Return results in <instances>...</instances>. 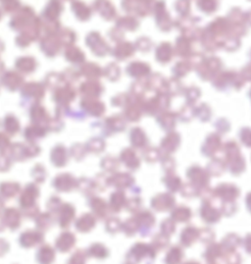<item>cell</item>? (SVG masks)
I'll return each instance as SVG.
<instances>
[{
	"instance_id": "cell-3",
	"label": "cell",
	"mask_w": 251,
	"mask_h": 264,
	"mask_svg": "<svg viewBox=\"0 0 251 264\" xmlns=\"http://www.w3.org/2000/svg\"><path fill=\"white\" fill-rule=\"evenodd\" d=\"M93 6L106 20H113L116 16V9L109 0H95Z\"/></svg>"
},
{
	"instance_id": "cell-2",
	"label": "cell",
	"mask_w": 251,
	"mask_h": 264,
	"mask_svg": "<svg viewBox=\"0 0 251 264\" xmlns=\"http://www.w3.org/2000/svg\"><path fill=\"white\" fill-rule=\"evenodd\" d=\"M62 44L60 38L55 37V35H49L45 37L40 43L41 50L45 53V55L49 57H53L57 55L60 51V45Z\"/></svg>"
},
{
	"instance_id": "cell-9",
	"label": "cell",
	"mask_w": 251,
	"mask_h": 264,
	"mask_svg": "<svg viewBox=\"0 0 251 264\" xmlns=\"http://www.w3.org/2000/svg\"><path fill=\"white\" fill-rule=\"evenodd\" d=\"M135 52V48L130 42H121L113 50V56L119 60H124L132 56Z\"/></svg>"
},
{
	"instance_id": "cell-10",
	"label": "cell",
	"mask_w": 251,
	"mask_h": 264,
	"mask_svg": "<svg viewBox=\"0 0 251 264\" xmlns=\"http://www.w3.org/2000/svg\"><path fill=\"white\" fill-rule=\"evenodd\" d=\"M16 68L24 73H32L36 68V60L31 56L21 57L16 62Z\"/></svg>"
},
{
	"instance_id": "cell-21",
	"label": "cell",
	"mask_w": 251,
	"mask_h": 264,
	"mask_svg": "<svg viewBox=\"0 0 251 264\" xmlns=\"http://www.w3.org/2000/svg\"><path fill=\"white\" fill-rule=\"evenodd\" d=\"M0 19H1V12H0Z\"/></svg>"
},
{
	"instance_id": "cell-18",
	"label": "cell",
	"mask_w": 251,
	"mask_h": 264,
	"mask_svg": "<svg viewBox=\"0 0 251 264\" xmlns=\"http://www.w3.org/2000/svg\"><path fill=\"white\" fill-rule=\"evenodd\" d=\"M1 3L4 11L7 13L17 10L20 6V2L18 0H1Z\"/></svg>"
},
{
	"instance_id": "cell-16",
	"label": "cell",
	"mask_w": 251,
	"mask_h": 264,
	"mask_svg": "<svg viewBox=\"0 0 251 264\" xmlns=\"http://www.w3.org/2000/svg\"><path fill=\"white\" fill-rule=\"evenodd\" d=\"M120 68L117 64L115 63H111L107 66V68L105 69V75L108 77L109 80L111 81H116L119 79L120 77Z\"/></svg>"
},
{
	"instance_id": "cell-6",
	"label": "cell",
	"mask_w": 251,
	"mask_h": 264,
	"mask_svg": "<svg viewBox=\"0 0 251 264\" xmlns=\"http://www.w3.org/2000/svg\"><path fill=\"white\" fill-rule=\"evenodd\" d=\"M2 84L9 90H16L23 84V77L16 72H6L2 78Z\"/></svg>"
},
{
	"instance_id": "cell-8",
	"label": "cell",
	"mask_w": 251,
	"mask_h": 264,
	"mask_svg": "<svg viewBox=\"0 0 251 264\" xmlns=\"http://www.w3.org/2000/svg\"><path fill=\"white\" fill-rule=\"evenodd\" d=\"M22 94L24 96L39 100L44 96V88L40 84L30 83L22 88Z\"/></svg>"
},
{
	"instance_id": "cell-14",
	"label": "cell",
	"mask_w": 251,
	"mask_h": 264,
	"mask_svg": "<svg viewBox=\"0 0 251 264\" xmlns=\"http://www.w3.org/2000/svg\"><path fill=\"white\" fill-rule=\"evenodd\" d=\"M137 26H138L137 21L132 17H124V18H121L117 22V27L121 31L122 30H131V31H133V30H135L137 28Z\"/></svg>"
},
{
	"instance_id": "cell-13",
	"label": "cell",
	"mask_w": 251,
	"mask_h": 264,
	"mask_svg": "<svg viewBox=\"0 0 251 264\" xmlns=\"http://www.w3.org/2000/svg\"><path fill=\"white\" fill-rule=\"evenodd\" d=\"M81 73L84 75V77L90 80H94L97 78L99 79L102 76L101 68L94 63L84 64V66L81 68Z\"/></svg>"
},
{
	"instance_id": "cell-11",
	"label": "cell",
	"mask_w": 251,
	"mask_h": 264,
	"mask_svg": "<svg viewBox=\"0 0 251 264\" xmlns=\"http://www.w3.org/2000/svg\"><path fill=\"white\" fill-rule=\"evenodd\" d=\"M73 12L81 21H87L91 16V9L82 1H75L72 4Z\"/></svg>"
},
{
	"instance_id": "cell-1",
	"label": "cell",
	"mask_w": 251,
	"mask_h": 264,
	"mask_svg": "<svg viewBox=\"0 0 251 264\" xmlns=\"http://www.w3.org/2000/svg\"><path fill=\"white\" fill-rule=\"evenodd\" d=\"M86 44L91 49V51L97 56H104L110 50L107 42L103 39L100 34L96 32H92L87 36Z\"/></svg>"
},
{
	"instance_id": "cell-20",
	"label": "cell",
	"mask_w": 251,
	"mask_h": 264,
	"mask_svg": "<svg viewBox=\"0 0 251 264\" xmlns=\"http://www.w3.org/2000/svg\"><path fill=\"white\" fill-rule=\"evenodd\" d=\"M3 49H4V44H3L2 41L0 40V52H1Z\"/></svg>"
},
{
	"instance_id": "cell-17",
	"label": "cell",
	"mask_w": 251,
	"mask_h": 264,
	"mask_svg": "<svg viewBox=\"0 0 251 264\" xmlns=\"http://www.w3.org/2000/svg\"><path fill=\"white\" fill-rule=\"evenodd\" d=\"M62 44H67L69 46V44L73 43L76 40V34L74 32H72V30H63V32H61V37H59Z\"/></svg>"
},
{
	"instance_id": "cell-19",
	"label": "cell",
	"mask_w": 251,
	"mask_h": 264,
	"mask_svg": "<svg viewBox=\"0 0 251 264\" xmlns=\"http://www.w3.org/2000/svg\"><path fill=\"white\" fill-rule=\"evenodd\" d=\"M110 38L112 40H115V41H118V40H121L123 39V35H122V31L120 29H115V30H112L109 34Z\"/></svg>"
},
{
	"instance_id": "cell-15",
	"label": "cell",
	"mask_w": 251,
	"mask_h": 264,
	"mask_svg": "<svg viewBox=\"0 0 251 264\" xmlns=\"http://www.w3.org/2000/svg\"><path fill=\"white\" fill-rule=\"evenodd\" d=\"M146 68V65L139 63V62H135L132 63L131 65L128 66L127 68V72L129 75L133 76V77H140L141 75H144L146 74V71H143L142 69Z\"/></svg>"
},
{
	"instance_id": "cell-7",
	"label": "cell",
	"mask_w": 251,
	"mask_h": 264,
	"mask_svg": "<svg viewBox=\"0 0 251 264\" xmlns=\"http://www.w3.org/2000/svg\"><path fill=\"white\" fill-rule=\"evenodd\" d=\"M74 98H76V90L70 86L58 88L53 94V99L60 103L71 102Z\"/></svg>"
},
{
	"instance_id": "cell-5",
	"label": "cell",
	"mask_w": 251,
	"mask_h": 264,
	"mask_svg": "<svg viewBox=\"0 0 251 264\" xmlns=\"http://www.w3.org/2000/svg\"><path fill=\"white\" fill-rule=\"evenodd\" d=\"M82 94H84L85 97H90V98H95L96 96H99L104 88L102 85L98 82H95L93 80H90L88 82H85L81 86L80 88Z\"/></svg>"
},
{
	"instance_id": "cell-12",
	"label": "cell",
	"mask_w": 251,
	"mask_h": 264,
	"mask_svg": "<svg viewBox=\"0 0 251 264\" xmlns=\"http://www.w3.org/2000/svg\"><path fill=\"white\" fill-rule=\"evenodd\" d=\"M65 57L71 63H83L84 61V53L77 46L69 45L65 51Z\"/></svg>"
},
{
	"instance_id": "cell-4",
	"label": "cell",
	"mask_w": 251,
	"mask_h": 264,
	"mask_svg": "<svg viewBox=\"0 0 251 264\" xmlns=\"http://www.w3.org/2000/svg\"><path fill=\"white\" fill-rule=\"evenodd\" d=\"M63 10V5L59 0H49L48 4L45 6L44 11L42 12L45 20L48 21H56V19L60 16Z\"/></svg>"
}]
</instances>
